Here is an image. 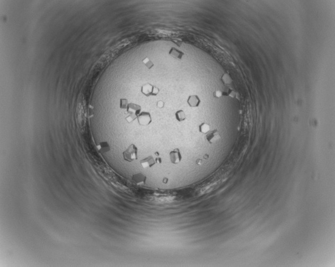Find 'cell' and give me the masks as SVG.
<instances>
[{
    "instance_id": "52a82bcc",
    "label": "cell",
    "mask_w": 335,
    "mask_h": 267,
    "mask_svg": "<svg viewBox=\"0 0 335 267\" xmlns=\"http://www.w3.org/2000/svg\"><path fill=\"white\" fill-rule=\"evenodd\" d=\"M141 166L144 169L151 168L156 164L155 159L152 155H150L140 161Z\"/></svg>"
},
{
    "instance_id": "6da1fadb",
    "label": "cell",
    "mask_w": 335,
    "mask_h": 267,
    "mask_svg": "<svg viewBox=\"0 0 335 267\" xmlns=\"http://www.w3.org/2000/svg\"><path fill=\"white\" fill-rule=\"evenodd\" d=\"M122 157L124 160L128 162H132L138 159V149L134 144H131L122 153Z\"/></svg>"
},
{
    "instance_id": "ac0fdd59",
    "label": "cell",
    "mask_w": 335,
    "mask_h": 267,
    "mask_svg": "<svg viewBox=\"0 0 335 267\" xmlns=\"http://www.w3.org/2000/svg\"><path fill=\"white\" fill-rule=\"evenodd\" d=\"M213 95L216 98H220L223 95V93L221 91L217 90V91H215L214 92Z\"/></svg>"
},
{
    "instance_id": "cb8c5ba5",
    "label": "cell",
    "mask_w": 335,
    "mask_h": 267,
    "mask_svg": "<svg viewBox=\"0 0 335 267\" xmlns=\"http://www.w3.org/2000/svg\"><path fill=\"white\" fill-rule=\"evenodd\" d=\"M154 154H155V155H156V157H159V155H160L159 153L158 152H156Z\"/></svg>"
},
{
    "instance_id": "9c48e42d",
    "label": "cell",
    "mask_w": 335,
    "mask_h": 267,
    "mask_svg": "<svg viewBox=\"0 0 335 267\" xmlns=\"http://www.w3.org/2000/svg\"><path fill=\"white\" fill-rule=\"evenodd\" d=\"M201 102V99L197 95H190L187 99V103L191 107L196 108L199 107Z\"/></svg>"
},
{
    "instance_id": "ffe728a7",
    "label": "cell",
    "mask_w": 335,
    "mask_h": 267,
    "mask_svg": "<svg viewBox=\"0 0 335 267\" xmlns=\"http://www.w3.org/2000/svg\"><path fill=\"white\" fill-rule=\"evenodd\" d=\"M155 161H156V163H158V164L162 163V159L161 157H156V159H155Z\"/></svg>"
},
{
    "instance_id": "4fadbf2b",
    "label": "cell",
    "mask_w": 335,
    "mask_h": 267,
    "mask_svg": "<svg viewBox=\"0 0 335 267\" xmlns=\"http://www.w3.org/2000/svg\"><path fill=\"white\" fill-rule=\"evenodd\" d=\"M98 148L101 152L103 153L107 152L110 150V147L107 142L101 143L99 145H98Z\"/></svg>"
},
{
    "instance_id": "277c9868",
    "label": "cell",
    "mask_w": 335,
    "mask_h": 267,
    "mask_svg": "<svg viewBox=\"0 0 335 267\" xmlns=\"http://www.w3.org/2000/svg\"><path fill=\"white\" fill-rule=\"evenodd\" d=\"M205 137L209 144H213L221 139V135L217 130H210L208 133L206 134Z\"/></svg>"
},
{
    "instance_id": "8fae6325",
    "label": "cell",
    "mask_w": 335,
    "mask_h": 267,
    "mask_svg": "<svg viewBox=\"0 0 335 267\" xmlns=\"http://www.w3.org/2000/svg\"><path fill=\"white\" fill-rule=\"evenodd\" d=\"M198 130L201 133L206 135L211 130V127L209 124L206 122H203L198 126Z\"/></svg>"
},
{
    "instance_id": "ba28073f",
    "label": "cell",
    "mask_w": 335,
    "mask_h": 267,
    "mask_svg": "<svg viewBox=\"0 0 335 267\" xmlns=\"http://www.w3.org/2000/svg\"><path fill=\"white\" fill-rule=\"evenodd\" d=\"M127 112L130 114H135L138 116V115L141 113V106L134 103H128L127 107Z\"/></svg>"
},
{
    "instance_id": "7402d4cb",
    "label": "cell",
    "mask_w": 335,
    "mask_h": 267,
    "mask_svg": "<svg viewBox=\"0 0 335 267\" xmlns=\"http://www.w3.org/2000/svg\"><path fill=\"white\" fill-rule=\"evenodd\" d=\"M201 163H202V160H201V159H198L196 161V164L197 165H201Z\"/></svg>"
},
{
    "instance_id": "d6986e66",
    "label": "cell",
    "mask_w": 335,
    "mask_h": 267,
    "mask_svg": "<svg viewBox=\"0 0 335 267\" xmlns=\"http://www.w3.org/2000/svg\"><path fill=\"white\" fill-rule=\"evenodd\" d=\"M156 106L160 109H162L164 107V102L162 100H159L156 103Z\"/></svg>"
},
{
    "instance_id": "e0dca14e",
    "label": "cell",
    "mask_w": 335,
    "mask_h": 267,
    "mask_svg": "<svg viewBox=\"0 0 335 267\" xmlns=\"http://www.w3.org/2000/svg\"><path fill=\"white\" fill-rule=\"evenodd\" d=\"M137 119V116L134 114H130L128 116H127L125 119L127 122L128 123H131V122H133L135 120H136Z\"/></svg>"
},
{
    "instance_id": "603a6c76",
    "label": "cell",
    "mask_w": 335,
    "mask_h": 267,
    "mask_svg": "<svg viewBox=\"0 0 335 267\" xmlns=\"http://www.w3.org/2000/svg\"><path fill=\"white\" fill-rule=\"evenodd\" d=\"M203 157H204V159H205V160H206V159H209V155H208L207 154H205V155Z\"/></svg>"
},
{
    "instance_id": "7a4b0ae2",
    "label": "cell",
    "mask_w": 335,
    "mask_h": 267,
    "mask_svg": "<svg viewBox=\"0 0 335 267\" xmlns=\"http://www.w3.org/2000/svg\"><path fill=\"white\" fill-rule=\"evenodd\" d=\"M159 92V88L149 83L144 84L141 88V92L146 96H156Z\"/></svg>"
},
{
    "instance_id": "5bb4252c",
    "label": "cell",
    "mask_w": 335,
    "mask_h": 267,
    "mask_svg": "<svg viewBox=\"0 0 335 267\" xmlns=\"http://www.w3.org/2000/svg\"><path fill=\"white\" fill-rule=\"evenodd\" d=\"M222 81L225 84H230L232 82L231 77L228 74H224L222 77Z\"/></svg>"
},
{
    "instance_id": "30bf717a",
    "label": "cell",
    "mask_w": 335,
    "mask_h": 267,
    "mask_svg": "<svg viewBox=\"0 0 335 267\" xmlns=\"http://www.w3.org/2000/svg\"><path fill=\"white\" fill-rule=\"evenodd\" d=\"M169 54L172 57L178 59H181L185 54L180 50L177 49L175 47H171L169 52Z\"/></svg>"
},
{
    "instance_id": "9a60e30c",
    "label": "cell",
    "mask_w": 335,
    "mask_h": 267,
    "mask_svg": "<svg viewBox=\"0 0 335 267\" xmlns=\"http://www.w3.org/2000/svg\"><path fill=\"white\" fill-rule=\"evenodd\" d=\"M142 62L145 65V66L149 69H152L154 65V63L150 60V59L148 57H145V58H144L142 61Z\"/></svg>"
},
{
    "instance_id": "7c38bea8",
    "label": "cell",
    "mask_w": 335,
    "mask_h": 267,
    "mask_svg": "<svg viewBox=\"0 0 335 267\" xmlns=\"http://www.w3.org/2000/svg\"><path fill=\"white\" fill-rule=\"evenodd\" d=\"M175 117L176 120L179 122H183L186 119V114L183 110L177 111L175 113Z\"/></svg>"
},
{
    "instance_id": "5b68a950",
    "label": "cell",
    "mask_w": 335,
    "mask_h": 267,
    "mask_svg": "<svg viewBox=\"0 0 335 267\" xmlns=\"http://www.w3.org/2000/svg\"><path fill=\"white\" fill-rule=\"evenodd\" d=\"M169 157L172 164H178L182 160V155L179 149H175L171 151L169 154Z\"/></svg>"
},
{
    "instance_id": "8992f818",
    "label": "cell",
    "mask_w": 335,
    "mask_h": 267,
    "mask_svg": "<svg viewBox=\"0 0 335 267\" xmlns=\"http://www.w3.org/2000/svg\"><path fill=\"white\" fill-rule=\"evenodd\" d=\"M146 179V176L142 173H135L132 176V180L137 186H143L145 184Z\"/></svg>"
},
{
    "instance_id": "44dd1931",
    "label": "cell",
    "mask_w": 335,
    "mask_h": 267,
    "mask_svg": "<svg viewBox=\"0 0 335 267\" xmlns=\"http://www.w3.org/2000/svg\"><path fill=\"white\" fill-rule=\"evenodd\" d=\"M168 180H168L167 178H164V179H163V180H162V182H163V183L166 184V183H168Z\"/></svg>"
},
{
    "instance_id": "3957f363",
    "label": "cell",
    "mask_w": 335,
    "mask_h": 267,
    "mask_svg": "<svg viewBox=\"0 0 335 267\" xmlns=\"http://www.w3.org/2000/svg\"><path fill=\"white\" fill-rule=\"evenodd\" d=\"M137 120L140 125L148 126L152 122L151 115L149 112L143 111L138 115Z\"/></svg>"
},
{
    "instance_id": "2e32d148",
    "label": "cell",
    "mask_w": 335,
    "mask_h": 267,
    "mask_svg": "<svg viewBox=\"0 0 335 267\" xmlns=\"http://www.w3.org/2000/svg\"><path fill=\"white\" fill-rule=\"evenodd\" d=\"M128 104V100L126 99H121L120 101V107L121 109H127Z\"/></svg>"
}]
</instances>
